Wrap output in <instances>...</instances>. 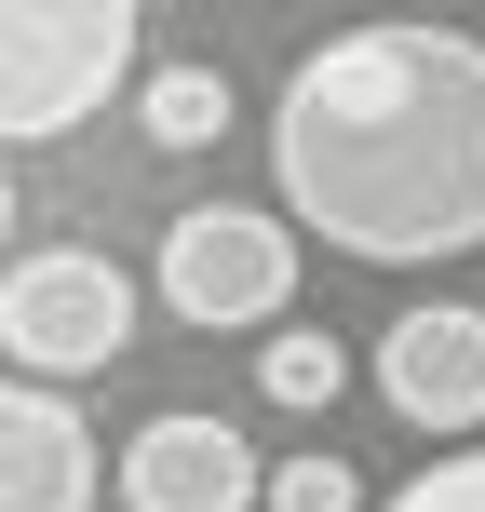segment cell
<instances>
[{
  "mask_svg": "<svg viewBox=\"0 0 485 512\" xmlns=\"http://www.w3.org/2000/svg\"><path fill=\"white\" fill-rule=\"evenodd\" d=\"M270 189L310 243L364 270H432L485 243V41L432 14L297 54L270 108Z\"/></svg>",
  "mask_w": 485,
  "mask_h": 512,
  "instance_id": "obj_1",
  "label": "cell"
},
{
  "mask_svg": "<svg viewBox=\"0 0 485 512\" xmlns=\"http://www.w3.org/2000/svg\"><path fill=\"white\" fill-rule=\"evenodd\" d=\"M135 81V0H0V149L81 135Z\"/></svg>",
  "mask_w": 485,
  "mask_h": 512,
  "instance_id": "obj_2",
  "label": "cell"
},
{
  "mask_svg": "<svg viewBox=\"0 0 485 512\" xmlns=\"http://www.w3.org/2000/svg\"><path fill=\"white\" fill-rule=\"evenodd\" d=\"M0 351L27 364V378H108V364L135 351V283H122V256H95V243H41V256H14L0 270Z\"/></svg>",
  "mask_w": 485,
  "mask_h": 512,
  "instance_id": "obj_3",
  "label": "cell"
},
{
  "mask_svg": "<svg viewBox=\"0 0 485 512\" xmlns=\"http://www.w3.org/2000/svg\"><path fill=\"white\" fill-rule=\"evenodd\" d=\"M283 297H297V230L256 203H189L176 230H162V310L176 324H283Z\"/></svg>",
  "mask_w": 485,
  "mask_h": 512,
  "instance_id": "obj_4",
  "label": "cell"
},
{
  "mask_svg": "<svg viewBox=\"0 0 485 512\" xmlns=\"http://www.w3.org/2000/svg\"><path fill=\"white\" fill-rule=\"evenodd\" d=\"M378 391H391V418L405 432H485V310L459 297H432V310H391V337H378Z\"/></svg>",
  "mask_w": 485,
  "mask_h": 512,
  "instance_id": "obj_5",
  "label": "cell"
},
{
  "mask_svg": "<svg viewBox=\"0 0 485 512\" xmlns=\"http://www.w3.org/2000/svg\"><path fill=\"white\" fill-rule=\"evenodd\" d=\"M256 486H270V459L203 405H162L122 445V512H256Z\"/></svg>",
  "mask_w": 485,
  "mask_h": 512,
  "instance_id": "obj_6",
  "label": "cell"
},
{
  "mask_svg": "<svg viewBox=\"0 0 485 512\" xmlns=\"http://www.w3.org/2000/svg\"><path fill=\"white\" fill-rule=\"evenodd\" d=\"M0 512H95V432L54 378H0Z\"/></svg>",
  "mask_w": 485,
  "mask_h": 512,
  "instance_id": "obj_7",
  "label": "cell"
},
{
  "mask_svg": "<svg viewBox=\"0 0 485 512\" xmlns=\"http://www.w3.org/2000/svg\"><path fill=\"white\" fill-rule=\"evenodd\" d=\"M256 391H270L283 418H324L337 391H351V351H337L324 324H270V351H256Z\"/></svg>",
  "mask_w": 485,
  "mask_h": 512,
  "instance_id": "obj_8",
  "label": "cell"
},
{
  "mask_svg": "<svg viewBox=\"0 0 485 512\" xmlns=\"http://www.w3.org/2000/svg\"><path fill=\"white\" fill-rule=\"evenodd\" d=\"M135 122H149V149H216L230 135V81L216 68H149L135 81Z\"/></svg>",
  "mask_w": 485,
  "mask_h": 512,
  "instance_id": "obj_9",
  "label": "cell"
},
{
  "mask_svg": "<svg viewBox=\"0 0 485 512\" xmlns=\"http://www.w3.org/2000/svg\"><path fill=\"white\" fill-rule=\"evenodd\" d=\"M256 512H364V486H351V459H270Z\"/></svg>",
  "mask_w": 485,
  "mask_h": 512,
  "instance_id": "obj_10",
  "label": "cell"
},
{
  "mask_svg": "<svg viewBox=\"0 0 485 512\" xmlns=\"http://www.w3.org/2000/svg\"><path fill=\"white\" fill-rule=\"evenodd\" d=\"M378 512H485V445H472V459H418Z\"/></svg>",
  "mask_w": 485,
  "mask_h": 512,
  "instance_id": "obj_11",
  "label": "cell"
},
{
  "mask_svg": "<svg viewBox=\"0 0 485 512\" xmlns=\"http://www.w3.org/2000/svg\"><path fill=\"white\" fill-rule=\"evenodd\" d=\"M0 243H14V176H0Z\"/></svg>",
  "mask_w": 485,
  "mask_h": 512,
  "instance_id": "obj_12",
  "label": "cell"
}]
</instances>
